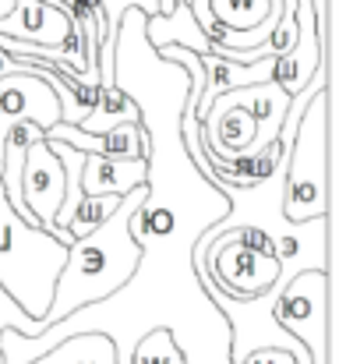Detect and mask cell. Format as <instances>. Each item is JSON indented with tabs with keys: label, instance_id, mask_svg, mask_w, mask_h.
<instances>
[{
	"label": "cell",
	"instance_id": "20",
	"mask_svg": "<svg viewBox=\"0 0 339 364\" xmlns=\"http://www.w3.org/2000/svg\"><path fill=\"white\" fill-rule=\"evenodd\" d=\"M0 364H4V358H0Z\"/></svg>",
	"mask_w": 339,
	"mask_h": 364
},
{
	"label": "cell",
	"instance_id": "10",
	"mask_svg": "<svg viewBox=\"0 0 339 364\" xmlns=\"http://www.w3.org/2000/svg\"><path fill=\"white\" fill-rule=\"evenodd\" d=\"M43 141H60L82 156H103V159H145L149 156V138L141 124H120L110 134H85L75 124H53Z\"/></svg>",
	"mask_w": 339,
	"mask_h": 364
},
{
	"label": "cell",
	"instance_id": "16",
	"mask_svg": "<svg viewBox=\"0 0 339 364\" xmlns=\"http://www.w3.org/2000/svg\"><path fill=\"white\" fill-rule=\"evenodd\" d=\"M89 364H117L113 343L107 340V336H92V354H89Z\"/></svg>",
	"mask_w": 339,
	"mask_h": 364
},
{
	"label": "cell",
	"instance_id": "19",
	"mask_svg": "<svg viewBox=\"0 0 339 364\" xmlns=\"http://www.w3.org/2000/svg\"><path fill=\"white\" fill-rule=\"evenodd\" d=\"M173 4H184V0H173Z\"/></svg>",
	"mask_w": 339,
	"mask_h": 364
},
{
	"label": "cell",
	"instance_id": "1",
	"mask_svg": "<svg viewBox=\"0 0 339 364\" xmlns=\"http://www.w3.org/2000/svg\"><path fill=\"white\" fill-rule=\"evenodd\" d=\"M113 85L138 103L149 138L145 202L131 216V237L141 258L134 276L107 301L75 311L39 336L0 333L4 364H32L75 336H107L117 364H131L134 347L152 329H166L188 364H230V326L209 301L195 272V244L212 230L230 202L184 152L181 114L191 78L181 64L159 60L145 39V14L124 11L113 50Z\"/></svg>",
	"mask_w": 339,
	"mask_h": 364
},
{
	"label": "cell",
	"instance_id": "2",
	"mask_svg": "<svg viewBox=\"0 0 339 364\" xmlns=\"http://www.w3.org/2000/svg\"><path fill=\"white\" fill-rule=\"evenodd\" d=\"M149 188H134L131 195L120 198L117 213L110 220L68 247V258H64V269L53 283V301H50V311L43 318L46 329L60 326L64 318H71L75 311L82 308H92L99 301L113 297L138 269V244L131 237V216L138 213V205L145 202Z\"/></svg>",
	"mask_w": 339,
	"mask_h": 364
},
{
	"label": "cell",
	"instance_id": "4",
	"mask_svg": "<svg viewBox=\"0 0 339 364\" xmlns=\"http://www.w3.org/2000/svg\"><path fill=\"white\" fill-rule=\"evenodd\" d=\"M64 258H68V247L25 227L11 213L0 188V290L39 326L50 311L53 283L64 269Z\"/></svg>",
	"mask_w": 339,
	"mask_h": 364
},
{
	"label": "cell",
	"instance_id": "3",
	"mask_svg": "<svg viewBox=\"0 0 339 364\" xmlns=\"http://www.w3.org/2000/svg\"><path fill=\"white\" fill-rule=\"evenodd\" d=\"M333 85L322 89L301 114L290 152H286V184H283V220L311 223L333 213Z\"/></svg>",
	"mask_w": 339,
	"mask_h": 364
},
{
	"label": "cell",
	"instance_id": "17",
	"mask_svg": "<svg viewBox=\"0 0 339 364\" xmlns=\"http://www.w3.org/2000/svg\"><path fill=\"white\" fill-rule=\"evenodd\" d=\"M240 364H297L290 354H283V350H254L251 358H244Z\"/></svg>",
	"mask_w": 339,
	"mask_h": 364
},
{
	"label": "cell",
	"instance_id": "14",
	"mask_svg": "<svg viewBox=\"0 0 339 364\" xmlns=\"http://www.w3.org/2000/svg\"><path fill=\"white\" fill-rule=\"evenodd\" d=\"M131 364H188V361H184V354L177 350V343H173V336L166 329H152L134 347Z\"/></svg>",
	"mask_w": 339,
	"mask_h": 364
},
{
	"label": "cell",
	"instance_id": "12",
	"mask_svg": "<svg viewBox=\"0 0 339 364\" xmlns=\"http://www.w3.org/2000/svg\"><path fill=\"white\" fill-rule=\"evenodd\" d=\"M145 170L149 159H103V156H85V170H82V195L85 198H124L134 188L145 184Z\"/></svg>",
	"mask_w": 339,
	"mask_h": 364
},
{
	"label": "cell",
	"instance_id": "9",
	"mask_svg": "<svg viewBox=\"0 0 339 364\" xmlns=\"http://www.w3.org/2000/svg\"><path fill=\"white\" fill-rule=\"evenodd\" d=\"M294 25H297L294 46L283 57L272 60V85H279L290 100L311 85V78L318 75L325 53H333V46H322V39H318V18H315L311 0H297Z\"/></svg>",
	"mask_w": 339,
	"mask_h": 364
},
{
	"label": "cell",
	"instance_id": "13",
	"mask_svg": "<svg viewBox=\"0 0 339 364\" xmlns=\"http://www.w3.org/2000/svg\"><path fill=\"white\" fill-rule=\"evenodd\" d=\"M120 124H141V114H138V103L113 85V89L99 92L92 114L82 124H75V127H82L85 134H110L113 127H120Z\"/></svg>",
	"mask_w": 339,
	"mask_h": 364
},
{
	"label": "cell",
	"instance_id": "11",
	"mask_svg": "<svg viewBox=\"0 0 339 364\" xmlns=\"http://www.w3.org/2000/svg\"><path fill=\"white\" fill-rule=\"evenodd\" d=\"M202 60V71H205V85H202V100H198V124L205 117V110L226 96V92H237V89H247V85H265L272 82V57L269 60H258V64H233L223 60L216 53H205L198 57Z\"/></svg>",
	"mask_w": 339,
	"mask_h": 364
},
{
	"label": "cell",
	"instance_id": "15",
	"mask_svg": "<svg viewBox=\"0 0 339 364\" xmlns=\"http://www.w3.org/2000/svg\"><path fill=\"white\" fill-rule=\"evenodd\" d=\"M4 329H14L18 336H39V333H43V326L32 322L14 301L0 290V333H4Z\"/></svg>",
	"mask_w": 339,
	"mask_h": 364
},
{
	"label": "cell",
	"instance_id": "8",
	"mask_svg": "<svg viewBox=\"0 0 339 364\" xmlns=\"http://www.w3.org/2000/svg\"><path fill=\"white\" fill-rule=\"evenodd\" d=\"M21 202L28 209V216L36 220V230L53 237L57 244L71 247L75 237L68 230H57V213L64 205V166L60 159L50 152V145L39 138L28 145L25 152V166H21Z\"/></svg>",
	"mask_w": 339,
	"mask_h": 364
},
{
	"label": "cell",
	"instance_id": "5",
	"mask_svg": "<svg viewBox=\"0 0 339 364\" xmlns=\"http://www.w3.org/2000/svg\"><path fill=\"white\" fill-rule=\"evenodd\" d=\"M195 272H198L202 287L212 283L220 294L233 297V301H254V297H262L276 287H286L294 279L276 255L247 247L233 237H220L212 244L202 255V262H195Z\"/></svg>",
	"mask_w": 339,
	"mask_h": 364
},
{
	"label": "cell",
	"instance_id": "18",
	"mask_svg": "<svg viewBox=\"0 0 339 364\" xmlns=\"http://www.w3.org/2000/svg\"><path fill=\"white\" fill-rule=\"evenodd\" d=\"M11 11H14V0H0V21H4Z\"/></svg>",
	"mask_w": 339,
	"mask_h": 364
},
{
	"label": "cell",
	"instance_id": "6",
	"mask_svg": "<svg viewBox=\"0 0 339 364\" xmlns=\"http://www.w3.org/2000/svg\"><path fill=\"white\" fill-rule=\"evenodd\" d=\"M333 297V276L329 272H297L276 297V322L286 336H294L304 350L311 364H329V308Z\"/></svg>",
	"mask_w": 339,
	"mask_h": 364
},
{
	"label": "cell",
	"instance_id": "7",
	"mask_svg": "<svg viewBox=\"0 0 339 364\" xmlns=\"http://www.w3.org/2000/svg\"><path fill=\"white\" fill-rule=\"evenodd\" d=\"M21 124H36L50 131L53 124H60V103H57V92L36 71L28 68L14 71L11 57L0 50V163H4L7 138Z\"/></svg>",
	"mask_w": 339,
	"mask_h": 364
}]
</instances>
